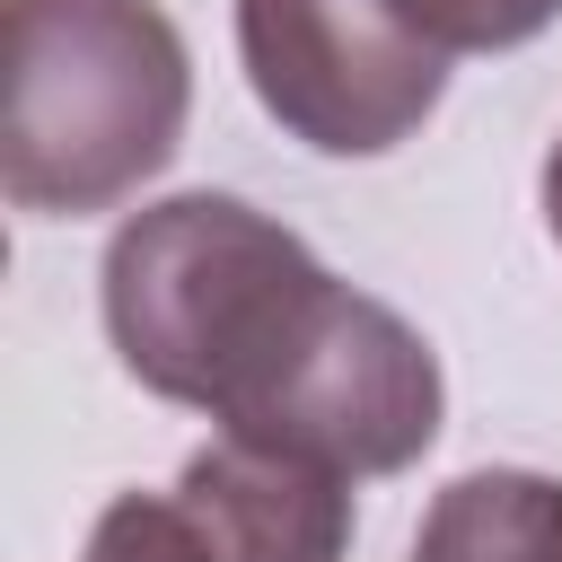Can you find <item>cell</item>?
Returning a JSON list of instances; mask_svg holds the SVG:
<instances>
[{
    "instance_id": "obj_1",
    "label": "cell",
    "mask_w": 562,
    "mask_h": 562,
    "mask_svg": "<svg viewBox=\"0 0 562 562\" xmlns=\"http://www.w3.org/2000/svg\"><path fill=\"white\" fill-rule=\"evenodd\" d=\"M105 334L149 395L211 413L220 439L351 483L404 474L448 413L439 351L237 193H176L114 228Z\"/></svg>"
},
{
    "instance_id": "obj_2",
    "label": "cell",
    "mask_w": 562,
    "mask_h": 562,
    "mask_svg": "<svg viewBox=\"0 0 562 562\" xmlns=\"http://www.w3.org/2000/svg\"><path fill=\"white\" fill-rule=\"evenodd\" d=\"M193 114V53L158 0H9L0 184L18 211L88 220L140 193Z\"/></svg>"
},
{
    "instance_id": "obj_3",
    "label": "cell",
    "mask_w": 562,
    "mask_h": 562,
    "mask_svg": "<svg viewBox=\"0 0 562 562\" xmlns=\"http://www.w3.org/2000/svg\"><path fill=\"white\" fill-rule=\"evenodd\" d=\"M237 61L255 105L316 158H386L448 97V53L395 0H237Z\"/></svg>"
},
{
    "instance_id": "obj_4",
    "label": "cell",
    "mask_w": 562,
    "mask_h": 562,
    "mask_svg": "<svg viewBox=\"0 0 562 562\" xmlns=\"http://www.w3.org/2000/svg\"><path fill=\"white\" fill-rule=\"evenodd\" d=\"M176 509L193 518L211 562H342L351 553V474L255 448V439L193 448L176 474Z\"/></svg>"
},
{
    "instance_id": "obj_5",
    "label": "cell",
    "mask_w": 562,
    "mask_h": 562,
    "mask_svg": "<svg viewBox=\"0 0 562 562\" xmlns=\"http://www.w3.org/2000/svg\"><path fill=\"white\" fill-rule=\"evenodd\" d=\"M413 562H562V483L536 465L457 474L422 509Z\"/></svg>"
},
{
    "instance_id": "obj_6",
    "label": "cell",
    "mask_w": 562,
    "mask_h": 562,
    "mask_svg": "<svg viewBox=\"0 0 562 562\" xmlns=\"http://www.w3.org/2000/svg\"><path fill=\"white\" fill-rule=\"evenodd\" d=\"M395 18H404L422 44H439V53L457 61V53L536 44V35L562 18V0H395Z\"/></svg>"
},
{
    "instance_id": "obj_7",
    "label": "cell",
    "mask_w": 562,
    "mask_h": 562,
    "mask_svg": "<svg viewBox=\"0 0 562 562\" xmlns=\"http://www.w3.org/2000/svg\"><path fill=\"white\" fill-rule=\"evenodd\" d=\"M79 562H211L193 518L176 509V492H114L88 527V553Z\"/></svg>"
},
{
    "instance_id": "obj_8",
    "label": "cell",
    "mask_w": 562,
    "mask_h": 562,
    "mask_svg": "<svg viewBox=\"0 0 562 562\" xmlns=\"http://www.w3.org/2000/svg\"><path fill=\"white\" fill-rule=\"evenodd\" d=\"M544 228H553V246H562V140L544 149Z\"/></svg>"
}]
</instances>
